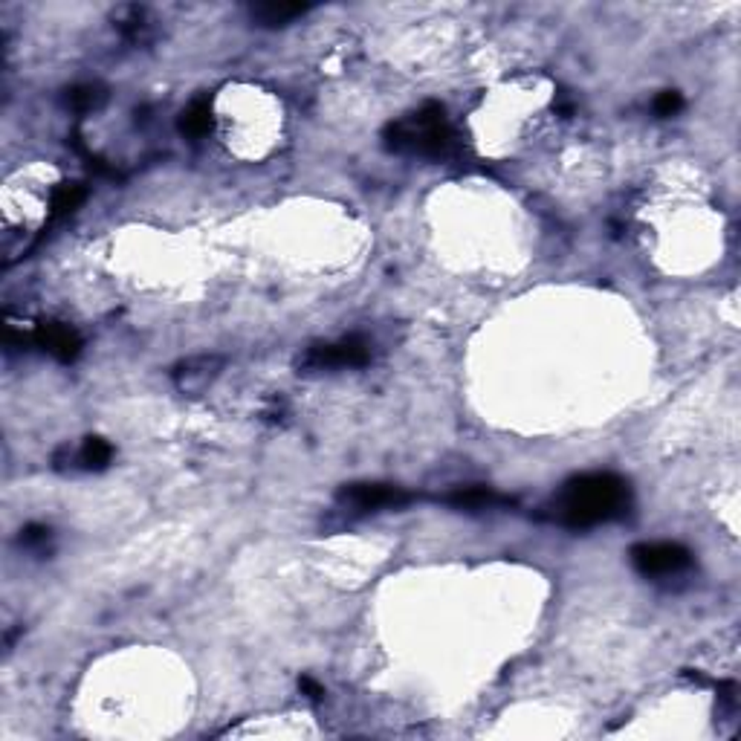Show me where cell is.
<instances>
[{
    "label": "cell",
    "mask_w": 741,
    "mask_h": 741,
    "mask_svg": "<svg viewBox=\"0 0 741 741\" xmlns=\"http://www.w3.org/2000/svg\"><path fill=\"white\" fill-rule=\"evenodd\" d=\"M412 498V492L395 487V483H347L339 490L336 502L351 512H376L405 507Z\"/></svg>",
    "instance_id": "5b68a950"
},
{
    "label": "cell",
    "mask_w": 741,
    "mask_h": 741,
    "mask_svg": "<svg viewBox=\"0 0 741 741\" xmlns=\"http://www.w3.org/2000/svg\"><path fill=\"white\" fill-rule=\"evenodd\" d=\"M371 359V345L362 336H345L339 342L313 345L298 359V368L305 371H334V368H359Z\"/></svg>",
    "instance_id": "3957f363"
},
{
    "label": "cell",
    "mask_w": 741,
    "mask_h": 741,
    "mask_svg": "<svg viewBox=\"0 0 741 741\" xmlns=\"http://www.w3.org/2000/svg\"><path fill=\"white\" fill-rule=\"evenodd\" d=\"M629 510V483L611 473H588L565 483L553 504V519L573 531L619 519Z\"/></svg>",
    "instance_id": "6da1fadb"
},
{
    "label": "cell",
    "mask_w": 741,
    "mask_h": 741,
    "mask_svg": "<svg viewBox=\"0 0 741 741\" xmlns=\"http://www.w3.org/2000/svg\"><path fill=\"white\" fill-rule=\"evenodd\" d=\"M87 198V189L82 183H64L58 186L53 194V218H64L70 211H75Z\"/></svg>",
    "instance_id": "4fadbf2b"
},
{
    "label": "cell",
    "mask_w": 741,
    "mask_h": 741,
    "mask_svg": "<svg viewBox=\"0 0 741 741\" xmlns=\"http://www.w3.org/2000/svg\"><path fill=\"white\" fill-rule=\"evenodd\" d=\"M50 527H41V524H29L21 531V544L26 551H47L50 548Z\"/></svg>",
    "instance_id": "5bb4252c"
},
{
    "label": "cell",
    "mask_w": 741,
    "mask_h": 741,
    "mask_svg": "<svg viewBox=\"0 0 741 741\" xmlns=\"http://www.w3.org/2000/svg\"><path fill=\"white\" fill-rule=\"evenodd\" d=\"M444 502L458 510H492V507L510 504V498L498 495L490 487H481V483H473V487H458L455 492L444 495Z\"/></svg>",
    "instance_id": "52a82bcc"
},
{
    "label": "cell",
    "mask_w": 741,
    "mask_h": 741,
    "mask_svg": "<svg viewBox=\"0 0 741 741\" xmlns=\"http://www.w3.org/2000/svg\"><path fill=\"white\" fill-rule=\"evenodd\" d=\"M307 9L310 6H301V4H258L249 9V15L252 21L261 26H284L296 18H305Z\"/></svg>",
    "instance_id": "ba28073f"
},
{
    "label": "cell",
    "mask_w": 741,
    "mask_h": 741,
    "mask_svg": "<svg viewBox=\"0 0 741 741\" xmlns=\"http://www.w3.org/2000/svg\"><path fill=\"white\" fill-rule=\"evenodd\" d=\"M116 29L122 33L128 41H145V33H148V18L142 9L136 6H125L116 12Z\"/></svg>",
    "instance_id": "7c38bea8"
},
{
    "label": "cell",
    "mask_w": 741,
    "mask_h": 741,
    "mask_svg": "<svg viewBox=\"0 0 741 741\" xmlns=\"http://www.w3.org/2000/svg\"><path fill=\"white\" fill-rule=\"evenodd\" d=\"M209 128H211V104L206 99L191 102L183 111V116H180V131L191 136V140H200V136L209 133Z\"/></svg>",
    "instance_id": "30bf717a"
},
{
    "label": "cell",
    "mask_w": 741,
    "mask_h": 741,
    "mask_svg": "<svg viewBox=\"0 0 741 741\" xmlns=\"http://www.w3.org/2000/svg\"><path fill=\"white\" fill-rule=\"evenodd\" d=\"M680 108H684V99H680V93H675V90H667V93H660L655 99V113L658 116H675Z\"/></svg>",
    "instance_id": "9a60e30c"
},
{
    "label": "cell",
    "mask_w": 741,
    "mask_h": 741,
    "mask_svg": "<svg viewBox=\"0 0 741 741\" xmlns=\"http://www.w3.org/2000/svg\"><path fill=\"white\" fill-rule=\"evenodd\" d=\"M70 458L75 461V466H82V470H104L113 458V449L108 441H102V437H87L84 446Z\"/></svg>",
    "instance_id": "9c48e42d"
},
{
    "label": "cell",
    "mask_w": 741,
    "mask_h": 741,
    "mask_svg": "<svg viewBox=\"0 0 741 741\" xmlns=\"http://www.w3.org/2000/svg\"><path fill=\"white\" fill-rule=\"evenodd\" d=\"M631 565L643 577H672L692 565V553L678 541H643L631 548Z\"/></svg>",
    "instance_id": "277c9868"
},
{
    "label": "cell",
    "mask_w": 741,
    "mask_h": 741,
    "mask_svg": "<svg viewBox=\"0 0 741 741\" xmlns=\"http://www.w3.org/2000/svg\"><path fill=\"white\" fill-rule=\"evenodd\" d=\"M385 145L391 151H400V154L446 157L455 148V133H452L441 104H426L408 119L388 125Z\"/></svg>",
    "instance_id": "7a4b0ae2"
},
{
    "label": "cell",
    "mask_w": 741,
    "mask_h": 741,
    "mask_svg": "<svg viewBox=\"0 0 741 741\" xmlns=\"http://www.w3.org/2000/svg\"><path fill=\"white\" fill-rule=\"evenodd\" d=\"M298 687H301V692H307V698H313V701H322V695H325V689L316 684L313 678H301L298 680Z\"/></svg>",
    "instance_id": "2e32d148"
},
{
    "label": "cell",
    "mask_w": 741,
    "mask_h": 741,
    "mask_svg": "<svg viewBox=\"0 0 741 741\" xmlns=\"http://www.w3.org/2000/svg\"><path fill=\"white\" fill-rule=\"evenodd\" d=\"M104 99H108V93H104L99 84H79V87L70 90L67 104L75 113H93V111L102 108Z\"/></svg>",
    "instance_id": "8fae6325"
},
{
    "label": "cell",
    "mask_w": 741,
    "mask_h": 741,
    "mask_svg": "<svg viewBox=\"0 0 741 741\" xmlns=\"http://www.w3.org/2000/svg\"><path fill=\"white\" fill-rule=\"evenodd\" d=\"M35 339L41 342L44 351H50L55 359H62V362H73L82 351V336L75 334L70 325H62V322L41 325Z\"/></svg>",
    "instance_id": "8992f818"
}]
</instances>
